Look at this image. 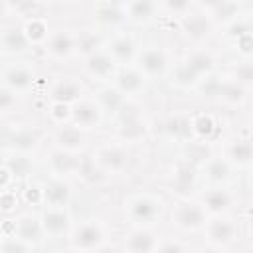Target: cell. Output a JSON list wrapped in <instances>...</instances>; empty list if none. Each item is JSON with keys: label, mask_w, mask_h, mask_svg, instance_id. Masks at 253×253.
Returning <instances> with one entry per match:
<instances>
[{"label": "cell", "mask_w": 253, "mask_h": 253, "mask_svg": "<svg viewBox=\"0 0 253 253\" xmlns=\"http://www.w3.org/2000/svg\"><path fill=\"white\" fill-rule=\"evenodd\" d=\"M160 237L152 227H130L123 237V253H156Z\"/></svg>", "instance_id": "ffe728a7"}, {"label": "cell", "mask_w": 253, "mask_h": 253, "mask_svg": "<svg viewBox=\"0 0 253 253\" xmlns=\"http://www.w3.org/2000/svg\"><path fill=\"white\" fill-rule=\"evenodd\" d=\"M42 196H43V208H67L73 192L65 178L49 176L45 182H42Z\"/></svg>", "instance_id": "603a6c76"}, {"label": "cell", "mask_w": 253, "mask_h": 253, "mask_svg": "<svg viewBox=\"0 0 253 253\" xmlns=\"http://www.w3.org/2000/svg\"><path fill=\"white\" fill-rule=\"evenodd\" d=\"M196 10V4H192V2H184V0H168V2H160V12L162 14H168V16H176V18H180V22L186 18V16H190L192 12Z\"/></svg>", "instance_id": "74e56055"}, {"label": "cell", "mask_w": 253, "mask_h": 253, "mask_svg": "<svg viewBox=\"0 0 253 253\" xmlns=\"http://www.w3.org/2000/svg\"><path fill=\"white\" fill-rule=\"evenodd\" d=\"M40 221L45 233V239H63L71 235L73 217L67 208H42Z\"/></svg>", "instance_id": "4fadbf2b"}, {"label": "cell", "mask_w": 253, "mask_h": 253, "mask_svg": "<svg viewBox=\"0 0 253 253\" xmlns=\"http://www.w3.org/2000/svg\"><path fill=\"white\" fill-rule=\"evenodd\" d=\"M91 16L97 30H105L111 34L123 30V26L128 24L125 2H95L91 6Z\"/></svg>", "instance_id": "7c38bea8"}, {"label": "cell", "mask_w": 253, "mask_h": 253, "mask_svg": "<svg viewBox=\"0 0 253 253\" xmlns=\"http://www.w3.org/2000/svg\"><path fill=\"white\" fill-rule=\"evenodd\" d=\"M97 99V103L101 105V109L105 111V115H111L115 117L117 111L125 105L126 97H123V93L113 85V83H107V85H99L97 93L93 95Z\"/></svg>", "instance_id": "4dcf8cb0"}, {"label": "cell", "mask_w": 253, "mask_h": 253, "mask_svg": "<svg viewBox=\"0 0 253 253\" xmlns=\"http://www.w3.org/2000/svg\"><path fill=\"white\" fill-rule=\"evenodd\" d=\"M105 111L101 109V105L97 103L95 97H83L81 101H77L75 105H71V119L69 125L77 126L83 132L95 130L103 125L105 121Z\"/></svg>", "instance_id": "8fae6325"}, {"label": "cell", "mask_w": 253, "mask_h": 253, "mask_svg": "<svg viewBox=\"0 0 253 253\" xmlns=\"http://www.w3.org/2000/svg\"><path fill=\"white\" fill-rule=\"evenodd\" d=\"M22 28H24V32H26V36L32 42L34 47L36 45H42L43 47L45 42H47V38H49V32H51V28L47 26V22H45L43 16H30L22 24Z\"/></svg>", "instance_id": "1f68e13d"}, {"label": "cell", "mask_w": 253, "mask_h": 253, "mask_svg": "<svg viewBox=\"0 0 253 253\" xmlns=\"http://www.w3.org/2000/svg\"><path fill=\"white\" fill-rule=\"evenodd\" d=\"M247 221H249V225L253 227V208H251V210L247 211Z\"/></svg>", "instance_id": "bcb514c9"}, {"label": "cell", "mask_w": 253, "mask_h": 253, "mask_svg": "<svg viewBox=\"0 0 253 253\" xmlns=\"http://www.w3.org/2000/svg\"><path fill=\"white\" fill-rule=\"evenodd\" d=\"M134 67L146 77V81L164 79L172 71L168 53L156 43H146V45L138 47V53H136V59H134Z\"/></svg>", "instance_id": "3957f363"}, {"label": "cell", "mask_w": 253, "mask_h": 253, "mask_svg": "<svg viewBox=\"0 0 253 253\" xmlns=\"http://www.w3.org/2000/svg\"><path fill=\"white\" fill-rule=\"evenodd\" d=\"M221 154L235 170H247L253 164V138L247 134H237L223 144Z\"/></svg>", "instance_id": "d6986e66"}, {"label": "cell", "mask_w": 253, "mask_h": 253, "mask_svg": "<svg viewBox=\"0 0 253 253\" xmlns=\"http://www.w3.org/2000/svg\"><path fill=\"white\" fill-rule=\"evenodd\" d=\"M202 233L210 245L225 249L239 239V225L231 215H213L208 217Z\"/></svg>", "instance_id": "9c48e42d"}, {"label": "cell", "mask_w": 253, "mask_h": 253, "mask_svg": "<svg viewBox=\"0 0 253 253\" xmlns=\"http://www.w3.org/2000/svg\"><path fill=\"white\" fill-rule=\"evenodd\" d=\"M6 146L12 150V152H20V154H28L30 150H34L38 146V136L34 130L30 128H16L8 140H6Z\"/></svg>", "instance_id": "d6a6232c"}, {"label": "cell", "mask_w": 253, "mask_h": 253, "mask_svg": "<svg viewBox=\"0 0 253 253\" xmlns=\"http://www.w3.org/2000/svg\"><path fill=\"white\" fill-rule=\"evenodd\" d=\"M77 176L85 180L87 184H99L107 178V174L99 168V164L93 160V156H81V164L77 170Z\"/></svg>", "instance_id": "d590c367"}, {"label": "cell", "mask_w": 253, "mask_h": 253, "mask_svg": "<svg viewBox=\"0 0 253 253\" xmlns=\"http://www.w3.org/2000/svg\"><path fill=\"white\" fill-rule=\"evenodd\" d=\"M217 132V121L213 115L202 113L192 117V136L200 140H210Z\"/></svg>", "instance_id": "e575fe53"}, {"label": "cell", "mask_w": 253, "mask_h": 253, "mask_svg": "<svg viewBox=\"0 0 253 253\" xmlns=\"http://www.w3.org/2000/svg\"><path fill=\"white\" fill-rule=\"evenodd\" d=\"M231 47L235 53H239L241 59H251L253 57V34L251 32H243L237 38L229 40Z\"/></svg>", "instance_id": "ab89813d"}, {"label": "cell", "mask_w": 253, "mask_h": 253, "mask_svg": "<svg viewBox=\"0 0 253 253\" xmlns=\"http://www.w3.org/2000/svg\"><path fill=\"white\" fill-rule=\"evenodd\" d=\"M125 219L130 223V227H152L162 219L164 215V202L148 192L132 194L123 204Z\"/></svg>", "instance_id": "6da1fadb"}, {"label": "cell", "mask_w": 253, "mask_h": 253, "mask_svg": "<svg viewBox=\"0 0 253 253\" xmlns=\"http://www.w3.org/2000/svg\"><path fill=\"white\" fill-rule=\"evenodd\" d=\"M138 47L140 45L136 43V40L128 32H125V30H119L115 34H109L107 40H105V49L119 63V67L134 65Z\"/></svg>", "instance_id": "5bb4252c"}, {"label": "cell", "mask_w": 253, "mask_h": 253, "mask_svg": "<svg viewBox=\"0 0 253 253\" xmlns=\"http://www.w3.org/2000/svg\"><path fill=\"white\" fill-rule=\"evenodd\" d=\"M16 103H18V95L14 91H10L8 87L2 85L0 87V109H2V113L4 115L12 113L16 109Z\"/></svg>", "instance_id": "b9f144b4"}, {"label": "cell", "mask_w": 253, "mask_h": 253, "mask_svg": "<svg viewBox=\"0 0 253 253\" xmlns=\"http://www.w3.org/2000/svg\"><path fill=\"white\" fill-rule=\"evenodd\" d=\"M180 24H182L184 34H186L194 43H202L204 40H208L210 34H211V30H213V22H211L200 8L194 10L190 16H186Z\"/></svg>", "instance_id": "f1b7e54d"}, {"label": "cell", "mask_w": 253, "mask_h": 253, "mask_svg": "<svg viewBox=\"0 0 253 253\" xmlns=\"http://www.w3.org/2000/svg\"><path fill=\"white\" fill-rule=\"evenodd\" d=\"M170 221L180 233H202L208 221V213L198 200L184 198L174 204Z\"/></svg>", "instance_id": "277c9868"}, {"label": "cell", "mask_w": 253, "mask_h": 253, "mask_svg": "<svg viewBox=\"0 0 253 253\" xmlns=\"http://www.w3.org/2000/svg\"><path fill=\"white\" fill-rule=\"evenodd\" d=\"M119 69H121L119 63L107 53L105 47H103L101 51L89 55L87 59H83V73H85L91 81H95V83H99V85L113 83V79H115V75L119 73Z\"/></svg>", "instance_id": "2e32d148"}, {"label": "cell", "mask_w": 253, "mask_h": 253, "mask_svg": "<svg viewBox=\"0 0 253 253\" xmlns=\"http://www.w3.org/2000/svg\"><path fill=\"white\" fill-rule=\"evenodd\" d=\"M156 253H188V247L178 237H164L160 239Z\"/></svg>", "instance_id": "60d3db41"}, {"label": "cell", "mask_w": 253, "mask_h": 253, "mask_svg": "<svg viewBox=\"0 0 253 253\" xmlns=\"http://www.w3.org/2000/svg\"><path fill=\"white\" fill-rule=\"evenodd\" d=\"M2 253H4V251H2Z\"/></svg>", "instance_id": "681fc988"}, {"label": "cell", "mask_w": 253, "mask_h": 253, "mask_svg": "<svg viewBox=\"0 0 253 253\" xmlns=\"http://www.w3.org/2000/svg\"><path fill=\"white\" fill-rule=\"evenodd\" d=\"M229 77H233L239 85H243L245 89L253 87V59H239L231 71H229Z\"/></svg>", "instance_id": "8d00e7d4"}, {"label": "cell", "mask_w": 253, "mask_h": 253, "mask_svg": "<svg viewBox=\"0 0 253 253\" xmlns=\"http://www.w3.org/2000/svg\"><path fill=\"white\" fill-rule=\"evenodd\" d=\"M247 186L253 190V164L247 168Z\"/></svg>", "instance_id": "f6af8a7d"}, {"label": "cell", "mask_w": 253, "mask_h": 253, "mask_svg": "<svg viewBox=\"0 0 253 253\" xmlns=\"http://www.w3.org/2000/svg\"><path fill=\"white\" fill-rule=\"evenodd\" d=\"M89 253H119V249L107 241V243H103L101 247H97V249H93V251H89Z\"/></svg>", "instance_id": "7bdbcfd3"}, {"label": "cell", "mask_w": 253, "mask_h": 253, "mask_svg": "<svg viewBox=\"0 0 253 253\" xmlns=\"http://www.w3.org/2000/svg\"><path fill=\"white\" fill-rule=\"evenodd\" d=\"M2 85L14 91L18 97L30 93L36 85V71L34 65L26 59H14L4 63L2 67Z\"/></svg>", "instance_id": "52a82bcc"}, {"label": "cell", "mask_w": 253, "mask_h": 253, "mask_svg": "<svg viewBox=\"0 0 253 253\" xmlns=\"http://www.w3.org/2000/svg\"><path fill=\"white\" fill-rule=\"evenodd\" d=\"M164 130L168 134V138L176 140V142H188L192 140V117H172L166 121Z\"/></svg>", "instance_id": "836d02e7"}, {"label": "cell", "mask_w": 253, "mask_h": 253, "mask_svg": "<svg viewBox=\"0 0 253 253\" xmlns=\"http://www.w3.org/2000/svg\"><path fill=\"white\" fill-rule=\"evenodd\" d=\"M45 53L55 61H67L77 55V32L71 28H53L43 45Z\"/></svg>", "instance_id": "9a60e30c"}, {"label": "cell", "mask_w": 253, "mask_h": 253, "mask_svg": "<svg viewBox=\"0 0 253 253\" xmlns=\"http://www.w3.org/2000/svg\"><path fill=\"white\" fill-rule=\"evenodd\" d=\"M233 172L235 168L221 152L204 156L198 166V174L208 186H229V182L233 180Z\"/></svg>", "instance_id": "30bf717a"}, {"label": "cell", "mask_w": 253, "mask_h": 253, "mask_svg": "<svg viewBox=\"0 0 253 253\" xmlns=\"http://www.w3.org/2000/svg\"><path fill=\"white\" fill-rule=\"evenodd\" d=\"M251 121H253V113H251Z\"/></svg>", "instance_id": "c3c4849f"}, {"label": "cell", "mask_w": 253, "mask_h": 253, "mask_svg": "<svg viewBox=\"0 0 253 253\" xmlns=\"http://www.w3.org/2000/svg\"><path fill=\"white\" fill-rule=\"evenodd\" d=\"M188 67H190V71L200 79V83L204 81V79H208V77H211L213 73H217L215 69V57H213V53L210 51V49H206L204 45H198V47H194V49H190L188 53H186V57L182 59Z\"/></svg>", "instance_id": "cb8c5ba5"}, {"label": "cell", "mask_w": 253, "mask_h": 253, "mask_svg": "<svg viewBox=\"0 0 253 253\" xmlns=\"http://www.w3.org/2000/svg\"><path fill=\"white\" fill-rule=\"evenodd\" d=\"M196 200L202 204L208 217L229 215L237 202V198L229 186H206Z\"/></svg>", "instance_id": "ba28073f"}, {"label": "cell", "mask_w": 253, "mask_h": 253, "mask_svg": "<svg viewBox=\"0 0 253 253\" xmlns=\"http://www.w3.org/2000/svg\"><path fill=\"white\" fill-rule=\"evenodd\" d=\"M198 8L213 22V26H221L223 30H225L227 26L235 24L237 20H241L243 14H245L243 4H239V2H229V0L206 2V4H200Z\"/></svg>", "instance_id": "e0dca14e"}, {"label": "cell", "mask_w": 253, "mask_h": 253, "mask_svg": "<svg viewBox=\"0 0 253 253\" xmlns=\"http://www.w3.org/2000/svg\"><path fill=\"white\" fill-rule=\"evenodd\" d=\"M115 119V132L119 142L123 144H134L146 138L148 134V123L144 119L142 107L134 99H126L125 105L117 111Z\"/></svg>", "instance_id": "7a4b0ae2"}, {"label": "cell", "mask_w": 253, "mask_h": 253, "mask_svg": "<svg viewBox=\"0 0 253 253\" xmlns=\"http://www.w3.org/2000/svg\"><path fill=\"white\" fill-rule=\"evenodd\" d=\"M83 83L77 77L71 75H61L57 79H53V83L47 89V99L49 101H57V103H65V105H75L77 101H81L83 95Z\"/></svg>", "instance_id": "7402d4cb"}, {"label": "cell", "mask_w": 253, "mask_h": 253, "mask_svg": "<svg viewBox=\"0 0 253 253\" xmlns=\"http://www.w3.org/2000/svg\"><path fill=\"white\" fill-rule=\"evenodd\" d=\"M196 253H223V249L221 247H215V245H210V243H206L202 249H198Z\"/></svg>", "instance_id": "ee69618b"}, {"label": "cell", "mask_w": 253, "mask_h": 253, "mask_svg": "<svg viewBox=\"0 0 253 253\" xmlns=\"http://www.w3.org/2000/svg\"><path fill=\"white\" fill-rule=\"evenodd\" d=\"M67 241H69L71 249H77L81 253H89V251L101 247L103 243H107V227L101 219H95V217L81 219L79 223L73 225Z\"/></svg>", "instance_id": "5b68a950"}, {"label": "cell", "mask_w": 253, "mask_h": 253, "mask_svg": "<svg viewBox=\"0 0 253 253\" xmlns=\"http://www.w3.org/2000/svg\"><path fill=\"white\" fill-rule=\"evenodd\" d=\"M79 164H81L79 154H71V152L59 150V148H53L47 156V170H49V176H53V178L67 180V176H71V174L77 176Z\"/></svg>", "instance_id": "484cf974"}, {"label": "cell", "mask_w": 253, "mask_h": 253, "mask_svg": "<svg viewBox=\"0 0 253 253\" xmlns=\"http://www.w3.org/2000/svg\"><path fill=\"white\" fill-rule=\"evenodd\" d=\"M125 12H126V20L134 26H148L162 14L160 2H152V0L125 2Z\"/></svg>", "instance_id": "83f0119b"}, {"label": "cell", "mask_w": 253, "mask_h": 253, "mask_svg": "<svg viewBox=\"0 0 253 253\" xmlns=\"http://www.w3.org/2000/svg\"><path fill=\"white\" fill-rule=\"evenodd\" d=\"M105 36L97 30V28H87V30H79L77 32V57L87 59L89 55L101 51L105 47Z\"/></svg>", "instance_id": "f546056e"}, {"label": "cell", "mask_w": 253, "mask_h": 253, "mask_svg": "<svg viewBox=\"0 0 253 253\" xmlns=\"http://www.w3.org/2000/svg\"><path fill=\"white\" fill-rule=\"evenodd\" d=\"M63 253H81V251H77V249H71V247H69V249H65Z\"/></svg>", "instance_id": "7dc6e473"}, {"label": "cell", "mask_w": 253, "mask_h": 253, "mask_svg": "<svg viewBox=\"0 0 253 253\" xmlns=\"http://www.w3.org/2000/svg\"><path fill=\"white\" fill-rule=\"evenodd\" d=\"M91 156L107 176H123L128 170L130 156L126 152V144H123L119 140L99 144L91 152Z\"/></svg>", "instance_id": "8992f818"}, {"label": "cell", "mask_w": 253, "mask_h": 253, "mask_svg": "<svg viewBox=\"0 0 253 253\" xmlns=\"http://www.w3.org/2000/svg\"><path fill=\"white\" fill-rule=\"evenodd\" d=\"M12 237L26 243L30 249L40 247L45 241V233L40 221V213H22L14 219V233Z\"/></svg>", "instance_id": "ac0fdd59"}, {"label": "cell", "mask_w": 253, "mask_h": 253, "mask_svg": "<svg viewBox=\"0 0 253 253\" xmlns=\"http://www.w3.org/2000/svg\"><path fill=\"white\" fill-rule=\"evenodd\" d=\"M113 85L123 93V97L134 99L136 95H140L144 91L146 77L134 65H126V67H121L119 69V73L113 79Z\"/></svg>", "instance_id": "d4e9b609"}, {"label": "cell", "mask_w": 253, "mask_h": 253, "mask_svg": "<svg viewBox=\"0 0 253 253\" xmlns=\"http://www.w3.org/2000/svg\"><path fill=\"white\" fill-rule=\"evenodd\" d=\"M32 42L28 40L22 26H4L0 34V49L4 57L20 59L32 49Z\"/></svg>", "instance_id": "44dd1931"}, {"label": "cell", "mask_w": 253, "mask_h": 253, "mask_svg": "<svg viewBox=\"0 0 253 253\" xmlns=\"http://www.w3.org/2000/svg\"><path fill=\"white\" fill-rule=\"evenodd\" d=\"M85 142H87L85 132L79 130L77 126H73V125L55 126V132H53V146L55 148L81 156V152L85 150Z\"/></svg>", "instance_id": "4316f807"}, {"label": "cell", "mask_w": 253, "mask_h": 253, "mask_svg": "<svg viewBox=\"0 0 253 253\" xmlns=\"http://www.w3.org/2000/svg\"><path fill=\"white\" fill-rule=\"evenodd\" d=\"M47 115H49V119H51V123H53L55 126L69 125V119H71V105L57 103V101H49V105H47Z\"/></svg>", "instance_id": "f35d334b"}]
</instances>
